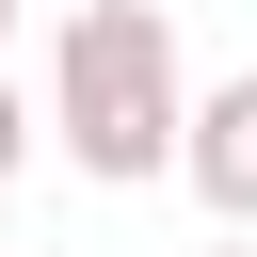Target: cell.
<instances>
[{
  "label": "cell",
  "instance_id": "2",
  "mask_svg": "<svg viewBox=\"0 0 257 257\" xmlns=\"http://www.w3.org/2000/svg\"><path fill=\"white\" fill-rule=\"evenodd\" d=\"M177 177L209 193V225H225V241H257V64H241L225 96H193V145H177Z\"/></svg>",
  "mask_w": 257,
  "mask_h": 257
},
{
  "label": "cell",
  "instance_id": "5",
  "mask_svg": "<svg viewBox=\"0 0 257 257\" xmlns=\"http://www.w3.org/2000/svg\"><path fill=\"white\" fill-rule=\"evenodd\" d=\"M0 32H16V0H0Z\"/></svg>",
  "mask_w": 257,
  "mask_h": 257
},
{
  "label": "cell",
  "instance_id": "3",
  "mask_svg": "<svg viewBox=\"0 0 257 257\" xmlns=\"http://www.w3.org/2000/svg\"><path fill=\"white\" fill-rule=\"evenodd\" d=\"M16 161H32V96L0 80V193H16Z\"/></svg>",
  "mask_w": 257,
  "mask_h": 257
},
{
  "label": "cell",
  "instance_id": "4",
  "mask_svg": "<svg viewBox=\"0 0 257 257\" xmlns=\"http://www.w3.org/2000/svg\"><path fill=\"white\" fill-rule=\"evenodd\" d=\"M209 257H257V241H209Z\"/></svg>",
  "mask_w": 257,
  "mask_h": 257
},
{
  "label": "cell",
  "instance_id": "1",
  "mask_svg": "<svg viewBox=\"0 0 257 257\" xmlns=\"http://www.w3.org/2000/svg\"><path fill=\"white\" fill-rule=\"evenodd\" d=\"M48 128H64V161H80L96 193L177 177V145H193L177 16H161V0H80V16H64V64H48Z\"/></svg>",
  "mask_w": 257,
  "mask_h": 257
}]
</instances>
